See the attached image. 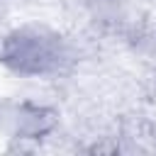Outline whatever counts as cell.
<instances>
[{
  "mask_svg": "<svg viewBox=\"0 0 156 156\" xmlns=\"http://www.w3.org/2000/svg\"><path fill=\"white\" fill-rule=\"evenodd\" d=\"M2 61L24 76H46L61 68L66 49L58 34L41 27L15 29L2 44Z\"/></svg>",
  "mask_w": 156,
  "mask_h": 156,
  "instance_id": "obj_1",
  "label": "cell"
}]
</instances>
